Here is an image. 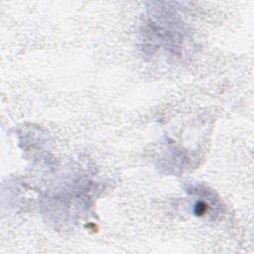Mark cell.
<instances>
[{"label":"cell","instance_id":"cell-1","mask_svg":"<svg viewBox=\"0 0 254 254\" xmlns=\"http://www.w3.org/2000/svg\"><path fill=\"white\" fill-rule=\"evenodd\" d=\"M160 15L156 12L147 24V34L144 40L151 42V47L157 45L163 47L173 55L179 56L180 49L184 44L185 31L181 23H179L170 11L160 9Z\"/></svg>","mask_w":254,"mask_h":254}]
</instances>
